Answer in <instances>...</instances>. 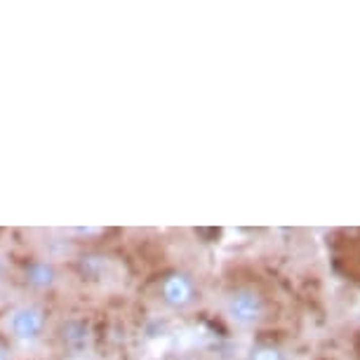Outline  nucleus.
<instances>
[{
  "label": "nucleus",
  "instance_id": "obj_1",
  "mask_svg": "<svg viewBox=\"0 0 360 360\" xmlns=\"http://www.w3.org/2000/svg\"><path fill=\"white\" fill-rule=\"evenodd\" d=\"M233 313H238V318H252L254 316V301H247L245 306V297H238L236 299V306H233Z\"/></svg>",
  "mask_w": 360,
  "mask_h": 360
}]
</instances>
